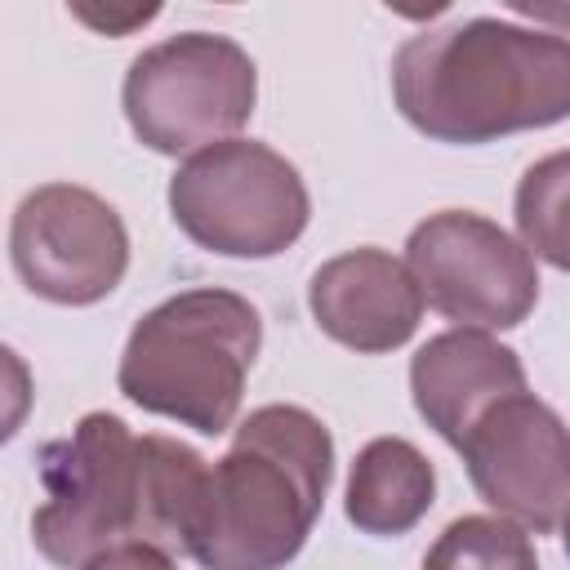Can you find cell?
Wrapping results in <instances>:
<instances>
[{
    "label": "cell",
    "instance_id": "7c38bea8",
    "mask_svg": "<svg viewBox=\"0 0 570 570\" xmlns=\"http://www.w3.org/2000/svg\"><path fill=\"white\" fill-rule=\"evenodd\" d=\"M432 499H436V472L428 454L405 436H374L352 459L343 512L361 534L396 539L428 517Z\"/></svg>",
    "mask_w": 570,
    "mask_h": 570
},
{
    "label": "cell",
    "instance_id": "ba28073f",
    "mask_svg": "<svg viewBox=\"0 0 570 570\" xmlns=\"http://www.w3.org/2000/svg\"><path fill=\"white\" fill-rule=\"evenodd\" d=\"M9 258L36 298L58 307H89L125 281L129 232L98 191L76 183H45L13 209Z\"/></svg>",
    "mask_w": 570,
    "mask_h": 570
},
{
    "label": "cell",
    "instance_id": "277c9868",
    "mask_svg": "<svg viewBox=\"0 0 570 570\" xmlns=\"http://www.w3.org/2000/svg\"><path fill=\"white\" fill-rule=\"evenodd\" d=\"M258 347V307L236 289L196 285L138 316L116 365V387L147 414L223 436L240 414Z\"/></svg>",
    "mask_w": 570,
    "mask_h": 570
},
{
    "label": "cell",
    "instance_id": "9c48e42d",
    "mask_svg": "<svg viewBox=\"0 0 570 570\" xmlns=\"http://www.w3.org/2000/svg\"><path fill=\"white\" fill-rule=\"evenodd\" d=\"M459 454L472 490L521 530L552 534L570 517V428L534 392L485 410Z\"/></svg>",
    "mask_w": 570,
    "mask_h": 570
},
{
    "label": "cell",
    "instance_id": "8992f818",
    "mask_svg": "<svg viewBox=\"0 0 570 570\" xmlns=\"http://www.w3.org/2000/svg\"><path fill=\"white\" fill-rule=\"evenodd\" d=\"M169 214L187 240L223 258H276L312 218L303 174L254 138L187 156L169 178Z\"/></svg>",
    "mask_w": 570,
    "mask_h": 570
},
{
    "label": "cell",
    "instance_id": "5bb4252c",
    "mask_svg": "<svg viewBox=\"0 0 570 570\" xmlns=\"http://www.w3.org/2000/svg\"><path fill=\"white\" fill-rule=\"evenodd\" d=\"M423 570H539L530 530L508 517H459L450 521L423 557Z\"/></svg>",
    "mask_w": 570,
    "mask_h": 570
},
{
    "label": "cell",
    "instance_id": "6da1fadb",
    "mask_svg": "<svg viewBox=\"0 0 570 570\" xmlns=\"http://www.w3.org/2000/svg\"><path fill=\"white\" fill-rule=\"evenodd\" d=\"M209 463L178 436H134L125 419L94 410L40 450V503L31 539L45 561L80 570L116 543L187 552Z\"/></svg>",
    "mask_w": 570,
    "mask_h": 570
},
{
    "label": "cell",
    "instance_id": "8fae6325",
    "mask_svg": "<svg viewBox=\"0 0 570 570\" xmlns=\"http://www.w3.org/2000/svg\"><path fill=\"white\" fill-rule=\"evenodd\" d=\"M517 392H530L525 365L485 330H445L428 338L410 361L414 410L454 450L468 441L485 410Z\"/></svg>",
    "mask_w": 570,
    "mask_h": 570
},
{
    "label": "cell",
    "instance_id": "7a4b0ae2",
    "mask_svg": "<svg viewBox=\"0 0 570 570\" xmlns=\"http://www.w3.org/2000/svg\"><path fill=\"white\" fill-rule=\"evenodd\" d=\"M392 102L432 142L481 147L570 120V36L508 18H463L410 36L392 58Z\"/></svg>",
    "mask_w": 570,
    "mask_h": 570
},
{
    "label": "cell",
    "instance_id": "4fadbf2b",
    "mask_svg": "<svg viewBox=\"0 0 570 570\" xmlns=\"http://www.w3.org/2000/svg\"><path fill=\"white\" fill-rule=\"evenodd\" d=\"M512 214L521 245L557 272H570V151H552L521 174Z\"/></svg>",
    "mask_w": 570,
    "mask_h": 570
},
{
    "label": "cell",
    "instance_id": "5b68a950",
    "mask_svg": "<svg viewBox=\"0 0 570 570\" xmlns=\"http://www.w3.org/2000/svg\"><path fill=\"white\" fill-rule=\"evenodd\" d=\"M258 102L254 58L218 31H183L142 49L120 85L134 138L160 156H196L236 138Z\"/></svg>",
    "mask_w": 570,
    "mask_h": 570
},
{
    "label": "cell",
    "instance_id": "2e32d148",
    "mask_svg": "<svg viewBox=\"0 0 570 570\" xmlns=\"http://www.w3.org/2000/svg\"><path fill=\"white\" fill-rule=\"evenodd\" d=\"M71 13L80 18V22H89L94 31H107V36H120V31H129V27H138V22H151L160 9L151 4V9H89V4H71Z\"/></svg>",
    "mask_w": 570,
    "mask_h": 570
},
{
    "label": "cell",
    "instance_id": "9a60e30c",
    "mask_svg": "<svg viewBox=\"0 0 570 570\" xmlns=\"http://www.w3.org/2000/svg\"><path fill=\"white\" fill-rule=\"evenodd\" d=\"M80 570H178V561L156 543H116L94 561H85Z\"/></svg>",
    "mask_w": 570,
    "mask_h": 570
},
{
    "label": "cell",
    "instance_id": "e0dca14e",
    "mask_svg": "<svg viewBox=\"0 0 570 570\" xmlns=\"http://www.w3.org/2000/svg\"><path fill=\"white\" fill-rule=\"evenodd\" d=\"M561 543H566V557H570V517L561 521Z\"/></svg>",
    "mask_w": 570,
    "mask_h": 570
},
{
    "label": "cell",
    "instance_id": "30bf717a",
    "mask_svg": "<svg viewBox=\"0 0 570 570\" xmlns=\"http://www.w3.org/2000/svg\"><path fill=\"white\" fill-rule=\"evenodd\" d=\"M307 307L321 334H330L334 343L361 356L405 347L423 321L419 281L401 258L374 245H361L321 263L307 285Z\"/></svg>",
    "mask_w": 570,
    "mask_h": 570
},
{
    "label": "cell",
    "instance_id": "3957f363",
    "mask_svg": "<svg viewBox=\"0 0 570 570\" xmlns=\"http://www.w3.org/2000/svg\"><path fill=\"white\" fill-rule=\"evenodd\" d=\"M334 481V436L303 405H258L209 468L187 557L200 570H285Z\"/></svg>",
    "mask_w": 570,
    "mask_h": 570
},
{
    "label": "cell",
    "instance_id": "52a82bcc",
    "mask_svg": "<svg viewBox=\"0 0 570 570\" xmlns=\"http://www.w3.org/2000/svg\"><path fill=\"white\" fill-rule=\"evenodd\" d=\"M405 267L454 330H512L539 303L534 254L472 209L428 214L405 240Z\"/></svg>",
    "mask_w": 570,
    "mask_h": 570
}]
</instances>
